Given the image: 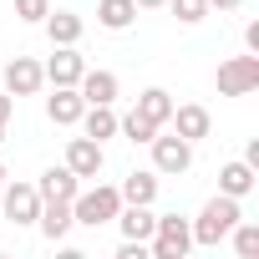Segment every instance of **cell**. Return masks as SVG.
<instances>
[{
  "mask_svg": "<svg viewBox=\"0 0 259 259\" xmlns=\"http://www.w3.org/2000/svg\"><path fill=\"white\" fill-rule=\"evenodd\" d=\"M0 188H6V163H0Z\"/></svg>",
  "mask_w": 259,
  "mask_h": 259,
  "instance_id": "cell-31",
  "label": "cell"
},
{
  "mask_svg": "<svg viewBox=\"0 0 259 259\" xmlns=\"http://www.w3.org/2000/svg\"><path fill=\"white\" fill-rule=\"evenodd\" d=\"M41 87H46V71H41L36 56H16V61H6V92H11V97H36Z\"/></svg>",
  "mask_w": 259,
  "mask_h": 259,
  "instance_id": "cell-7",
  "label": "cell"
},
{
  "mask_svg": "<svg viewBox=\"0 0 259 259\" xmlns=\"http://www.w3.org/2000/svg\"><path fill=\"white\" fill-rule=\"evenodd\" d=\"M41 71H46V81H51V87H76V81H81V71H87V61H81V51H76V46H51V61H46Z\"/></svg>",
  "mask_w": 259,
  "mask_h": 259,
  "instance_id": "cell-8",
  "label": "cell"
},
{
  "mask_svg": "<svg viewBox=\"0 0 259 259\" xmlns=\"http://www.w3.org/2000/svg\"><path fill=\"white\" fill-rule=\"evenodd\" d=\"M138 21V0H102L97 6V26H107V31H127Z\"/></svg>",
  "mask_w": 259,
  "mask_h": 259,
  "instance_id": "cell-20",
  "label": "cell"
},
{
  "mask_svg": "<svg viewBox=\"0 0 259 259\" xmlns=\"http://www.w3.org/2000/svg\"><path fill=\"white\" fill-rule=\"evenodd\" d=\"M244 163L259 173V138H249V148H244Z\"/></svg>",
  "mask_w": 259,
  "mask_h": 259,
  "instance_id": "cell-28",
  "label": "cell"
},
{
  "mask_svg": "<svg viewBox=\"0 0 259 259\" xmlns=\"http://www.w3.org/2000/svg\"><path fill=\"white\" fill-rule=\"evenodd\" d=\"M244 0H208V11H239Z\"/></svg>",
  "mask_w": 259,
  "mask_h": 259,
  "instance_id": "cell-29",
  "label": "cell"
},
{
  "mask_svg": "<svg viewBox=\"0 0 259 259\" xmlns=\"http://www.w3.org/2000/svg\"><path fill=\"white\" fill-rule=\"evenodd\" d=\"M46 11H51V0H16V21H26V26H41Z\"/></svg>",
  "mask_w": 259,
  "mask_h": 259,
  "instance_id": "cell-25",
  "label": "cell"
},
{
  "mask_svg": "<svg viewBox=\"0 0 259 259\" xmlns=\"http://www.w3.org/2000/svg\"><path fill=\"white\" fill-rule=\"evenodd\" d=\"M46 36H51V46H76L81 41V31H87V21L76 16V11H46Z\"/></svg>",
  "mask_w": 259,
  "mask_h": 259,
  "instance_id": "cell-15",
  "label": "cell"
},
{
  "mask_svg": "<svg viewBox=\"0 0 259 259\" xmlns=\"http://www.w3.org/2000/svg\"><path fill=\"white\" fill-rule=\"evenodd\" d=\"M168 127H173L178 138H188V143H203V138L213 133V117H208V107H198V102H183V107H173Z\"/></svg>",
  "mask_w": 259,
  "mask_h": 259,
  "instance_id": "cell-9",
  "label": "cell"
},
{
  "mask_svg": "<svg viewBox=\"0 0 259 259\" xmlns=\"http://www.w3.org/2000/svg\"><path fill=\"white\" fill-rule=\"evenodd\" d=\"M11 117H16V97H11L6 87H0V122H6V127H11Z\"/></svg>",
  "mask_w": 259,
  "mask_h": 259,
  "instance_id": "cell-26",
  "label": "cell"
},
{
  "mask_svg": "<svg viewBox=\"0 0 259 259\" xmlns=\"http://www.w3.org/2000/svg\"><path fill=\"white\" fill-rule=\"evenodd\" d=\"M168 11H173L183 26H198V21L208 16V0H168Z\"/></svg>",
  "mask_w": 259,
  "mask_h": 259,
  "instance_id": "cell-24",
  "label": "cell"
},
{
  "mask_svg": "<svg viewBox=\"0 0 259 259\" xmlns=\"http://www.w3.org/2000/svg\"><path fill=\"white\" fill-rule=\"evenodd\" d=\"M0 213H6L16 229L36 224V213H41V193H36V183H6V188H0Z\"/></svg>",
  "mask_w": 259,
  "mask_h": 259,
  "instance_id": "cell-6",
  "label": "cell"
},
{
  "mask_svg": "<svg viewBox=\"0 0 259 259\" xmlns=\"http://www.w3.org/2000/svg\"><path fill=\"white\" fill-rule=\"evenodd\" d=\"M148 244H153V259H183V254L193 249V229H188V219H178V213H158Z\"/></svg>",
  "mask_w": 259,
  "mask_h": 259,
  "instance_id": "cell-4",
  "label": "cell"
},
{
  "mask_svg": "<svg viewBox=\"0 0 259 259\" xmlns=\"http://www.w3.org/2000/svg\"><path fill=\"white\" fill-rule=\"evenodd\" d=\"M244 46L259 56V21H249V26H244Z\"/></svg>",
  "mask_w": 259,
  "mask_h": 259,
  "instance_id": "cell-27",
  "label": "cell"
},
{
  "mask_svg": "<svg viewBox=\"0 0 259 259\" xmlns=\"http://www.w3.org/2000/svg\"><path fill=\"white\" fill-rule=\"evenodd\" d=\"M0 143H6V122H0Z\"/></svg>",
  "mask_w": 259,
  "mask_h": 259,
  "instance_id": "cell-32",
  "label": "cell"
},
{
  "mask_svg": "<svg viewBox=\"0 0 259 259\" xmlns=\"http://www.w3.org/2000/svg\"><path fill=\"white\" fill-rule=\"evenodd\" d=\"M102 163H107V153H102V143H92L87 133L66 143V168H71L76 178H97V173H102Z\"/></svg>",
  "mask_w": 259,
  "mask_h": 259,
  "instance_id": "cell-10",
  "label": "cell"
},
{
  "mask_svg": "<svg viewBox=\"0 0 259 259\" xmlns=\"http://www.w3.org/2000/svg\"><path fill=\"white\" fill-rule=\"evenodd\" d=\"M76 188H81V178L61 163V168H46L41 173V183H36V193H41V203H71L76 198Z\"/></svg>",
  "mask_w": 259,
  "mask_h": 259,
  "instance_id": "cell-12",
  "label": "cell"
},
{
  "mask_svg": "<svg viewBox=\"0 0 259 259\" xmlns=\"http://www.w3.org/2000/svg\"><path fill=\"white\" fill-rule=\"evenodd\" d=\"M81 112H87V102H81L76 87H51V97H46V117H51L56 127H76Z\"/></svg>",
  "mask_w": 259,
  "mask_h": 259,
  "instance_id": "cell-11",
  "label": "cell"
},
{
  "mask_svg": "<svg viewBox=\"0 0 259 259\" xmlns=\"http://www.w3.org/2000/svg\"><path fill=\"white\" fill-rule=\"evenodd\" d=\"M229 239H234V254H239V259H254V254H259V224H244V219H239V224L229 229Z\"/></svg>",
  "mask_w": 259,
  "mask_h": 259,
  "instance_id": "cell-23",
  "label": "cell"
},
{
  "mask_svg": "<svg viewBox=\"0 0 259 259\" xmlns=\"http://www.w3.org/2000/svg\"><path fill=\"white\" fill-rule=\"evenodd\" d=\"M117 133H127V143H153V133H158V127L133 107V112H127V117H117Z\"/></svg>",
  "mask_w": 259,
  "mask_h": 259,
  "instance_id": "cell-22",
  "label": "cell"
},
{
  "mask_svg": "<svg viewBox=\"0 0 259 259\" xmlns=\"http://www.w3.org/2000/svg\"><path fill=\"white\" fill-rule=\"evenodd\" d=\"M36 224H41V234H46L51 244H61V239L76 229V219H71V203H41Z\"/></svg>",
  "mask_w": 259,
  "mask_h": 259,
  "instance_id": "cell-18",
  "label": "cell"
},
{
  "mask_svg": "<svg viewBox=\"0 0 259 259\" xmlns=\"http://www.w3.org/2000/svg\"><path fill=\"white\" fill-rule=\"evenodd\" d=\"M254 183H259V173H254L244 158L219 168V193H229V198H244V193H254Z\"/></svg>",
  "mask_w": 259,
  "mask_h": 259,
  "instance_id": "cell-17",
  "label": "cell"
},
{
  "mask_svg": "<svg viewBox=\"0 0 259 259\" xmlns=\"http://www.w3.org/2000/svg\"><path fill=\"white\" fill-rule=\"evenodd\" d=\"M213 81H219V97H249V92H259V56L254 51L249 56H229Z\"/></svg>",
  "mask_w": 259,
  "mask_h": 259,
  "instance_id": "cell-5",
  "label": "cell"
},
{
  "mask_svg": "<svg viewBox=\"0 0 259 259\" xmlns=\"http://www.w3.org/2000/svg\"><path fill=\"white\" fill-rule=\"evenodd\" d=\"M76 92H81V102H87V107H97V102H102V107H112V102H117V76H112V71H102V66H87V71H81V81H76Z\"/></svg>",
  "mask_w": 259,
  "mask_h": 259,
  "instance_id": "cell-14",
  "label": "cell"
},
{
  "mask_svg": "<svg viewBox=\"0 0 259 259\" xmlns=\"http://www.w3.org/2000/svg\"><path fill=\"white\" fill-rule=\"evenodd\" d=\"M117 208H122V193H117V183L76 188V198H71V219H76L81 229H102V224H112V219H117Z\"/></svg>",
  "mask_w": 259,
  "mask_h": 259,
  "instance_id": "cell-2",
  "label": "cell"
},
{
  "mask_svg": "<svg viewBox=\"0 0 259 259\" xmlns=\"http://www.w3.org/2000/svg\"><path fill=\"white\" fill-rule=\"evenodd\" d=\"M244 219V208H239V198H229V193H213L203 208H198V219L188 224L193 229V244H203V249H219L224 239H229V229Z\"/></svg>",
  "mask_w": 259,
  "mask_h": 259,
  "instance_id": "cell-1",
  "label": "cell"
},
{
  "mask_svg": "<svg viewBox=\"0 0 259 259\" xmlns=\"http://www.w3.org/2000/svg\"><path fill=\"white\" fill-rule=\"evenodd\" d=\"M81 133H87L92 143L117 138V112H112V107H102V102H97V107H87V112H81Z\"/></svg>",
  "mask_w": 259,
  "mask_h": 259,
  "instance_id": "cell-19",
  "label": "cell"
},
{
  "mask_svg": "<svg viewBox=\"0 0 259 259\" xmlns=\"http://www.w3.org/2000/svg\"><path fill=\"white\" fill-rule=\"evenodd\" d=\"M117 229H122V239H153V224H158V213H153V203H122L117 208V219H112Z\"/></svg>",
  "mask_w": 259,
  "mask_h": 259,
  "instance_id": "cell-13",
  "label": "cell"
},
{
  "mask_svg": "<svg viewBox=\"0 0 259 259\" xmlns=\"http://www.w3.org/2000/svg\"><path fill=\"white\" fill-rule=\"evenodd\" d=\"M148 148H153V173H168V178H178V173H188V168H193V143H188V138H178L173 127H168V133L158 127Z\"/></svg>",
  "mask_w": 259,
  "mask_h": 259,
  "instance_id": "cell-3",
  "label": "cell"
},
{
  "mask_svg": "<svg viewBox=\"0 0 259 259\" xmlns=\"http://www.w3.org/2000/svg\"><path fill=\"white\" fill-rule=\"evenodd\" d=\"M158 6H168V0H138V11H158Z\"/></svg>",
  "mask_w": 259,
  "mask_h": 259,
  "instance_id": "cell-30",
  "label": "cell"
},
{
  "mask_svg": "<svg viewBox=\"0 0 259 259\" xmlns=\"http://www.w3.org/2000/svg\"><path fill=\"white\" fill-rule=\"evenodd\" d=\"M117 193H122V203H153L158 198V173L153 168H133L117 183Z\"/></svg>",
  "mask_w": 259,
  "mask_h": 259,
  "instance_id": "cell-16",
  "label": "cell"
},
{
  "mask_svg": "<svg viewBox=\"0 0 259 259\" xmlns=\"http://www.w3.org/2000/svg\"><path fill=\"white\" fill-rule=\"evenodd\" d=\"M173 107H178V102H173V97H168L163 87H148V92L138 97V112H143V117H148L153 127H168V117H173Z\"/></svg>",
  "mask_w": 259,
  "mask_h": 259,
  "instance_id": "cell-21",
  "label": "cell"
}]
</instances>
